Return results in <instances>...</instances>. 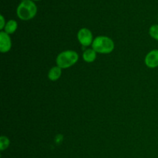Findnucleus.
Segmentation results:
<instances>
[{
    "label": "nucleus",
    "instance_id": "f257e3e1",
    "mask_svg": "<svg viewBox=\"0 0 158 158\" xmlns=\"http://www.w3.org/2000/svg\"><path fill=\"white\" fill-rule=\"evenodd\" d=\"M37 13V6L32 0L21 2L16 9L17 16L21 20L27 21L33 19Z\"/></svg>",
    "mask_w": 158,
    "mask_h": 158
},
{
    "label": "nucleus",
    "instance_id": "f03ea898",
    "mask_svg": "<svg viewBox=\"0 0 158 158\" xmlns=\"http://www.w3.org/2000/svg\"><path fill=\"white\" fill-rule=\"evenodd\" d=\"M92 49L97 52L108 54L114 49V43L110 38L104 35L96 37L92 43Z\"/></svg>",
    "mask_w": 158,
    "mask_h": 158
},
{
    "label": "nucleus",
    "instance_id": "7ed1b4c3",
    "mask_svg": "<svg viewBox=\"0 0 158 158\" xmlns=\"http://www.w3.org/2000/svg\"><path fill=\"white\" fill-rule=\"evenodd\" d=\"M79 60V55L73 50H66L60 52L56 58L57 66L61 69H67L73 66Z\"/></svg>",
    "mask_w": 158,
    "mask_h": 158
},
{
    "label": "nucleus",
    "instance_id": "20e7f679",
    "mask_svg": "<svg viewBox=\"0 0 158 158\" xmlns=\"http://www.w3.org/2000/svg\"><path fill=\"white\" fill-rule=\"evenodd\" d=\"M77 38H78L80 44L83 45V46H89L94 42L93 33L89 29H86V28H83L79 30L78 33H77Z\"/></svg>",
    "mask_w": 158,
    "mask_h": 158
},
{
    "label": "nucleus",
    "instance_id": "39448f33",
    "mask_svg": "<svg viewBox=\"0 0 158 158\" xmlns=\"http://www.w3.org/2000/svg\"><path fill=\"white\" fill-rule=\"evenodd\" d=\"M12 47V41L9 34L2 31L0 32V51L2 52H9Z\"/></svg>",
    "mask_w": 158,
    "mask_h": 158
},
{
    "label": "nucleus",
    "instance_id": "423d86ee",
    "mask_svg": "<svg viewBox=\"0 0 158 158\" xmlns=\"http://www.w3.org/2000/svg\"><path fill=\"white\" fill-rule=\"evenodd\" d=\"M145 64L148 67L154 69L158 67V49H154L147 54Z\"/></svg>",
    "mask_w": 158,
    "mask_h": 158
},
{
    "label": "nucleus",
    "instance_id": "0eeeda50",
    "mask_svg": "<svg viewBox=\"0 0 158 158\" xmlns=\"http://www.w3.org/2000/svg\"><path fill=\"white\" fill-rule=\"evenodd\" d=\"M62 74V69L60 67L57 66H53L49 69L48 73V78L52 81H56L57 80L60 79Z\"/></svg>",
    "mask_w": 158,
    "mask_h": 158
},
{
    "label": "nucleus",
    "instance_id": "6e6552de",
    "mask_svg": "<svg viewBox=\"0 0 158 158\" xmlns=\"http://www.w3.org/2000/svg\"><path fill=\"white\" fill-rule=\"evenodd\" d=\"M83 58L86 63H93L97 58V52L93 49H88L84 51Z\"/></svg>",
    "mask_w": 158,
    "mask_h": 158
},
{
    "label": "nucleus",
    "instance_id": "1a4fd4ad",
    "mask_svg": "<svg viewBox=\"0 0 158 158\" xmlns=\"http://www.w3.org/2000/svg\"><path fill=\"white\" fill-rule=\"evenodd\" d=\"M18 28V23L15 20L10 19L6 23V26H5V31L7 34H12L15 32V30Z\"/></svg>",
    "mask_w": 158,
    "mask_h": 158
},
{
    "label": "nucleus",
    "instance_id": "9d476101",
    "mask_svg": "<svg viewBox=\"0 0 158 158\" xmlns=\"http://www.w3.org/2000/svg\"><path fill=\"white\" fill-rule=\"evenodd\" d=\"M9 143H10V141H9V138L5 136H2L0 137V151H3L7 149L9 146Z\"/></svg>",
    "mask_w": 158,
    "mask_h": 158
},
{
    "label": "nucleus",
    "instance_id": "9b49d317",
    "mask_svg": "<svg viewBox=\"0 0 158 158\" xmlns=\"http://www.w3.org/2000/svg\"><path fill=\"white\" fill-rule=\"evenodd\" d=\"M149 33L153 39L158 41V24L153 25L151 26L149 29Z\"/></svg>",
    "mask_w": 158,
    "mask_h": 158
},
{
    "label": "nucleus",
    "instance_id": "f8f14e48",
    "mask_svg": "<svg viewBox=\"0 0 158 158\" xmlns=\"http://www.w3.org/2000/svg\"><path fill=\"white\" fill-rule=\"evenodd\" d=\"M0 20H1V23H0V29H5V26H6V23H5V18L2 15H0Z\"/></svg>",
    "mask_w": 158,
    "mask_h": 158
},
{
    "label": "nucleus",
    "instance_id": "ddd939ff",
    "mask_svg": "<svg viewBox=\"0 0 158 158\" xmlns=\"http://www.w3.org/2000/svg\"><path fill=\"white\" fill-rule=\"evenodd\" d=\"M32 1H40V0H32Z\"/></svg>",
    "mask_w": 158,
    "mask_h": 158
},
{
    "label": "nucleus",
    "instance_id": "4468645a",
    "mask_svg": "<svg viewBox=\"0 0 158 158\" xmlns=\"http://www.w3.org/2000/svg\"><path fill=\"white\" fill-rule=\"evenodd\" d=\"M21 1H22V2H23V1H25V0H21Z\"/></svg>",
    "mask_w": 158,
    "mask_h": 158
}]
</instances>
